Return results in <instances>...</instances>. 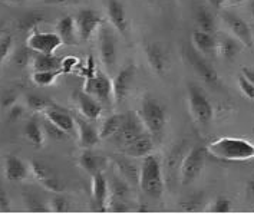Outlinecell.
I'll use <instances>...</instances> for the list:
<instances>
[{"label":"cell","mask_w":254,"mask_h":214,"mask_svg":"<svg viewBox=\"0 0 254 214\" xmlns=\"http://www.w3.org/2000/svg\"><path fill=\"white\" fill-rule=\"evenodd\" d=\"M207 152L224 161H244L254 158V144L241 138H220L207 147Z\"/></svg>","instance_id":"1"},{"label":"cell","mask_w":254,"mask_h":214,"mask_svg":"<svg viewBox=\"0 0 254 214\" xmlns=\"http://www.w3.org/2000/svg\"><path fill=\"white\" fill-rule=\"evenodd\" d=\"M139 188L148 197L158 200L164 193V180L158 158L152 154L144 157L139 168Z\"/></svg>","instance_id":"2"},{"label":"cell","mask_w":254,"mask_h":214,"mask_svg":"<svg viewBox=\"0 0 254 214\" xmlns=\"http://www.w3.org/2000/svg\"><path fill=\"white\" fill-rule=\"evenodd\" d=\"M138 118L142 122V127L145 128L148 134L152 138H160L165 128L167 112L165 108L157 99L145 96L138 109Z\"/></svg>","instance_id":"3"},{"label":"cell","mask_w":254,"mask_h":214,"mask_svg":"<svg viewBox=\"0 0 254 214\" xmlns=\"http://www.w3.org/2000/svg\"><path fill=\"white\" fill-rule=\"evenodd\" d=\"M207 157V148L202 145H194L188 151L181 165V183L184 186L192 184L204 168V162Z\"/></svg>","instance_id":"4"},{"label":"cell","mask_w":254,"mask_h":214,"mask_svg":"<svg viewBox=\"0 0 254 214\" xmlns=\"http://www.w3.org/2000/svg\"><path fill=\"white\" fill-rule=\"evenodd\" d=\"M188 104L192 118L202 125L208 124L213 118V105L208 98L195 83H188Z\"/></svg>","instance_id":"5"},{"label":"cell","mask_w":254,"mask_h":214,"mask_svg":"<svg viewBox=\"0 0 254 214\" xmlns=\"http://www.w3.org/2000/svg\"><path fill=\"white\" fill-rule=\"evenodd\" d=\"M98 46H99V56L104 67L109 72H112L117 64V43L112 29L105 23H102L98 29Z\"/></svg>","instance_id":"6"},{"label":"cell","mask_w":254,"mask_h":214,"mask_svg":"<svg viewBox=\"0 0 254 214\" xmlns=\"http://www.w3.org/2000/svg\"><path fill=\"white\" fill-rule=\"evenodd\" d=\"M64 42L59 38L58 33L54 32H38L36 29L33 32H30L29 38H27V48L32 52L45 55H55L58 51V48L62 45Z\"/></svg>","instance_id":"7"},{"label":"cell","mask_w":254,"mask_h":214,"mask_svg":"<svg viewBox=\"0 0 254 214\" xmlns=\"http://www.w3.org/2000/svg\"><path fill=\"white\" fill-rule=\"evenodd\" d=\"M83 91L91 96H94L95 99H98L101 104H109L114 98L112 80L101 72L95 73L94 76L86 78Z\"/></svg>","instance_id":"8"},{"label":"cell","mask_w":254,"mask_h":214,"mask_svg":"<svg viewBox=\"0 0 254 214\" xmlns=\"http://www.w3.org/2000/svg\"><path fill=\"white\" fill-rule=\"evenodd\" d=\"M76 29H78V36H79L80 42H88L94 36V33L101 27L102 17L98 12H95L92 9H83L80 10L76 19Z\"/></svg>","instance_id":"9"},{"label":"cell","mask_w":254,"mask_h":214,"mask_svg":"<svg viewBox=\"0 0 254 214\" xmlns=\"http://www.w3.org/2000/svg\"><path fill=\"white\" fill-rule=\"evenodd\" d=\"M221 19L228 30L234 35V38L240 42L241 45L252 48L253 46V35L249 25L233 12H223Z\"/></svg>","instance_id":"10"},{"label":"cell","mask_w":254,"mask_h":214,"mask_svg":"<svg viewBox=\"0 0 254 214\" xmlns=\"http://www.w3.org/2000/svg\"><path fill=\"white\" fill-rule=\"evenodd\" d=\"M33 175L38 178L40 184L45 188H48L49 191H54V193H61L64 190V186L59 180V177L56 175L54 170L46 165L45 162H40V161H30V167Z\"/></svg>","instance_id":"11"},{"label":"cell","mask_w":254,"mask_h":214,"mask_svg":"<svg viewBox=\"0 0 254 214\" xmlns=\"http://www.w3.org/2000/svg\"><path fill=\"white\" fill-rule=\"evenodd\" d=\"M135 71H136V68H135L134 64H129V65H127V67L121 69L118 75H117V78L112 82L114 99L118 104H121L129 94V89L132 86V82H134L135 78Z\"/></svg>","instance_id":"12"},{"label":"cell","mask_w":254,"mask_h":214,"mask_svg":"<svg viewBox=\"0 0 254 214\" xmlns=\"http://www.w3.org/2000/svg\"><path fill=\"white\" fill-rule=\"evenodd\" d=\"M190 62L194 68V71L198 73V76L207 85H210V86H218L220 85V79H218V75H217L214 68L211 67V64L202 55L198 54L195 49L190 54Z\"/></svg>","instance_id":"13"},{"label":"cell","mask_w":254,"mask_h":214,"mask_svg":"<svg viewBox=\"0 0 254 214\" xmlns=\"http://www.w3.org/2000/svg\"><path fill=\"white\" fill-rule=\"evenodd\" d=\"M191 43L192 48L202 56L215 58L218 52V42L215 40L214 35L207 33L204 30H194L191 35Z\"/></svg>","instance_id":"14"},{"label":"cell","mask_w":254,"mask_h":214,"mask_svg":"<svg viewBox=\"0 0 254 214\" xmlns=\"http://www.w3.org/2000/svg\"><path fill=\"white\" fill-rule=\"evenodd\" d=\"M75 99H76V104H78V108H79L80 114L83 115V118L95 122L101 117L102 104L98 99H95L94 96L86 94L85 91H78V92H75Z\"/></svg>","instance_id":"15"},{"label":"cell","mask_w":254,"mask_h":214,"mask_svg":"<svg viewBox=\"0 0 254 214\" xmlns=\"http://www.w3.org/2000/svg\"><path fill=\"white\" fill-rule=\"evenodd\" d=\"M91 122L92 121L86 120V118H80V117L75 118L78 140H79V145L82 148H92L101 140L99 130H96Z\"/></svg>","instance_id":"16"},{"label":"cell","mask_w":254,"mask_h":214,"mask_svg":"<svg viewBox=\"0 0 254 214\" xmlns=\"http://www.w3.org/2000/svg\"><path fill=\"white\" fill-rule=\"evenodd\" d=\"M145 55L151 69L157 75H164L168 68V56L164 48L158 43H147L145 45Z\"/></svg>","instance_id":"17"},{"label":"cell","mask_w":254,"mask_h":214,"mask_svg":"<svg viewBox=\"0 0 254 214\" xmlns=\"http://www.w3.org/2000/svg\"><path fill=\"white\" fill-rule=\"evenodd\" d=\"M45 115H46V120H49L51 122H54L55 125H58L59 128H62L67 135L76 131L75 118L67 112L66 109L56 107L55 104H52L45 111Z\"/></svg>","instance_id":"18"},{"label":"cell","mask_w":254,"mask_h":214,"mask_svg":"<svg viewBox=\"0 0 254 214\" xmlns=\"http://www.w3.org/2000/svg\"><path fill=\"white\" fill-rule=\"evenodd\" d=\"M109 183L105 178V175L101 171H98L96 174L92 175V196L94 200L98 206L99 212H105L107 210L108 199H109Z\"/></svg>","instance_id":"19"},{"label":"cell","mask_w":254,"mask_h":214,"mask_svg":"<svg viewBox=\"0 0 254 214\" xmlns=\"http://www.w3.org/2000/svg\"><path fill=\"white\" fill-rule=\"evenodd\" d=\"M152 137L149 134H141L131 143L124 145V152L127 157H147L152 152Z\"/></svg>","instance_id":"20"},{"label":"cell","mask_w":254,"mask_h":214,"mask_svg":"<svg viewBox=\"0 0 254 214\" xmlns=\"http://www.w3.org/2000/svg\"><path fill=\"white\" fill-rule=\"evenodd\" d=\"M107 10L109 22L112 23V26L115 27L121 35L125 36L127 29H128V20H127V14L125 9L122 6L120 0H108Z\"/></svg>","instance_id":"21"},{"label":"cell","mask_w":254,"mask_h":214,"mask_svg":"<svg viewBox=\"0 0 254 214\" xmlns=\"http://www.w3.org/2000/svg\"><path fill=\"white\" fill-rule=\"evenodd\" d=\"M56 33L59 35V38L62 39L65 45H76L79 40L76 22L72 16H65L58 22Z\"/></svg>","instance_id":"22"},{"label":"cell","mask_w":254,"mask_h":214,"mask_svg":"<svg viewBox=\"0 0 254 214\" xmlns=\"http://www.w3.org/2000/svg\"><path fill=\"white\" fill-rule=\"evenodd\" d=\"M142 122L139 121L138 117H129V118H125L124 124L121 127V130L118 131V137H120L121 143L125 145L128 143H131L132 140H135L136 137L142 134Z\"/></svg>","instance_id":"23"},{"label":"cell","mask_w":254,"mask_h":214,"mask_svg":"<svg viewBox=\"0 0 254 214\" xmlns=\"http://www.w3.org/2000/svg\"><path fill=\"white\" fill-rule=\"evenodd\" d=\"M4 175L10 181H22L27 175L26 164L17 157H7L4 161Z\"/></svg>","instance_id":"24"},{"label":"cell","mask_w":254,"mask_h":214,"mask_svg":"<svg viewBox=\"0 0 254 214\" xmlns=\"http://www.w3.org/2000/svg\"><path fill=\"white\" fill-rule=\"evenodd\" d=\"M61 65L62 61L55 55L38 54L32 61L33 71H61Z\"/></svg>","instance_id":"25"},{"label":"cell","mask_w":254,"mask_h":214,"mask_svg":"<svg viewBox=\"0 0 254 214\" xmlns=\"http://www.w3.org/2000/svg\"><path fill=\"white\" fill-rule=\"evenodd\" d=\"M124 120H125V117L121 115V114H115V115L108 117L107 120L102 122L101 128H99L101 140H107V138L115 137L118 134V131H120L122 124H124Z\"/></svg>","instance_id":"26"},{"label":"cell","mask_w":254,"mask_h":214,"mask_svg":"<svg viewBox=\"0 0 254 214\" xmlns=\"http://www.w3.org/2000/svg\"><path fill=\"white\" fill-rule=\"evenodd\" d=\"M42 22H45V13L43 12H40V10L29 12L19 19L17 30L19 32H33Z\"/></svg>","instance_id":"27"},{"label":"cell","mask_w":254,"mask_h":214,"mask_svg":"<svg viewBox=\"0 0 254 214\" xmlns=\"http://www.w3.org/2000/svg\"><path fill=\"white\" fill-rule=\"evenodd\" d=\"M218 51H220V54H221V56H223L226 61L231 62V61L236 59L237 55L240 54L241 46L239 45V42H236L233 38L223 36L221 40L218 42Z\"/></svg>","instance_id":"28"},{"label":"cell","mask_w":254,"mask_h":214,"mask_svg":"<svg viewBox=\"0 0 254 214\" xmlns=\"http://www.w3.org/2000/svg\"><path fill=\"white\" fill-rule=\"evenodd\" d=\"M117 167H118V173L122 177V180H125L128 184L139 186V170L134 164H131L129 161L121 160L117 162Z\"/></svg>","instance_id":"29"},{"label":"cell","mask_w":254,"mask_h":214,"mask_svg":"<svg viewBox=\"0 0 254 214\" xmlns=\"http://www.w3.org/2000/svg\"><path fill=\"white\" fill-rule=\"evenodd\" d=\"M197 25L200 27V30H204V32H207V33L214 35V16H213V13H211L207 7H204V6H200L198 10H197Z\"/></svg>","instance_id":"30"},{"label":"cell","mask_w":254,"mask_h":214,"mask_svg":"<svg viewBox=\"0 0 254 214\" xmlns=\"http://www.w3.org/2000/svg\"><path fill=\"white\" fill-rule=\"evenodd\" d=\"M25 134L27 140L35 145V147H42L45 143V131L36 121H29L25 128Z\"/></svg>","instance_id":"31"},{"label":"cell","mask_w":254,"mask_h":214,"mask_svg":"<svg viewBox=\"0 0 254 214\" xmlns=\"http://www.w3.org/2000/svg\"><path fill=\"white\" fill-rule=\"evenodd\" d=\"M79 165L89 175H94L99 171L98 157L95 155L89 148H85V151L79 155Z\"/></svg>","instance_id":"32"},{"label":"cell","mask_w":254,"mask_h":214,"mask_svg":"<svg viewBox=\"0 0 254 214\" xmlns=\"http://www.w3.org/2000/svg\"><path fill=\"white\" fill-rule=\"evenodd\" d=\"M59 73L61 71H33L32 80L39 86H49L56 80Z\"/></svg>","instance_id":"33"},{"label":"cell","mask_w":254,"mask_h":214,"mask_svg":"<svg viewBox=\"0 0 254 214\" xmlns=\"http://www.w3.org/2000/svg\"><path fill=\"white\" fill-rule=\"evenodd\" d=\"M52 104H54L52 101H49V99H46L43 96H39V95L30 94L26 96L27 108L30 111H33V112H38V111H43L45 112Z\"/></svg>","instance_id":"34"},{"label":"cell","mask_w":254,"mask_h":214,"mask_svg":"<svg viewBox=\"0 0 254 214\" xmlns=\"http://www.w3.org/2000/svg\"><path fill=\"white\" fill-rule=\"evenodd\" d=\"M42 128H43L45 134L49 135L51 138H54L56 141H64L67 137V134L62 128H59L58 125H55L54 122H51L49 120H46L42 124Z\"/></svg>","instance_id":"35"},{"label":"cell","mask_w":254,"mask_h":214,"mask_svg":"<svg viewBox=\"0 0 254 214\" xmlns=\"http://www.w3.org/2000/svg\"><path fill=\"white\" fill-rule=\"evenodd\" d=\"M12 45H13V38L10 35H6L0 39V65L7 58V55L10 54Z\"/></svg>","instance_id":"36"},{"label":"cell","mask_w":254,"mask_h":214,"mask_svg":"<svg viewBox=\"0 0 254 214\" xmlns=\"http://www.w3.org/2000/svg\"><path fill=\"white\" fill-rule=\"evenodd\" d=\"M239 86H240L243 94L246 95L249 99L254 101V83H252L244 75H241L240 78H239Z\"/></svg>","instance_id":"37"},{"label":"cell","mask_w":254,"mask_h":214,"mask_svg":"<svg viewBox=\"0 0 254 214\" xmlns=\"http://www.w3.org/2000/svg\"><path fill=\"white\" fill-rule=\"evenodd\" d=\"M29 48H19L17 51H16V54L13 56V62L14 65H17L19 68H23L26 67L27 62H29Z\"/></svg>","instance_id":"38"},{"label":"cell","mask_w":254,"mask_h":214,"mask_svg":"<svg viewBox=\"0 0 254 214\" xmlns=\"http://www.w3.org/2000/svg\"><path fill=\"white\" fill-rule=\"evenodd\" d=\"M230 210H231V201L226 197H218L211 207V212L214 213H228Z\"/></svg>","instance_id":"39"},{"label":"cell","mask_w":254,"mask_h":214,"mask_svg":"<svg viewBox=\"0 0 254 214\" xmlns=\"http://www.w3.org/2000/svg\"><path fill=\"white\" fill-rule=\"evenodd\" d=\"M52 209L54 212H58V213H62V212H66L67 210V201L65 197H62L61 194L55 196L52 199Z\"/></svg>","instance_id":"40"},{"label":"cell","mask_w":254,"mask_h":214,"mask_svg":"<svg viewBox=\"0 0 254 214\" xmlns=\"http://www.w3.org/2000/svg\"><path fill=\"white\" fill-rule=\"evenodd\" d=\"M25 199H26V203L30 206V204H35L36 207H35V212H46V207H43L42 204H43V201L40 200L39 196H36V194H33V193H27L26 196H25Z\"/></svg>","instance_id":"41"},{"label":"cell","mask_w":254,"mask_h":214,"mask_svg":"<svg viewBox=\"0 0 254 214\" xmlns=\"http://www.w3.org/2000/svg\"><path fill=\"white\" fill-rule=\"evenodd\" d=\"M0 210L3 212H9L10 210V200H9V196L6 193L4 187L0 184Z\"/></svg>","instance_id":"42"},{"label":"cell","mask_w":254,"mask_h":214,"mask_svg":"<svg viewBox=\"0 0 254 214\" xmlns=\"http://www.w3.org/2000/svg\"><path fill=\"white\" fill-rule=\"evenodd\" d=\"M75 65H78V59L76 58H72V56L65 58L62 61V65H61V72L69 73V72H72V68L75 67Z\"/></svg>","instance_id":"43"},{"label":"cell","mask_w":254,"mask_h":214,"mask_svg":"<svg viewBox=\"0 0 254 214\" xmlns=\"http://www.w3.org/2000/svg\"><path fill=\"white\" fill-rule=\"evenodd\" d=\"M16 96H17V95L14 94V92H4L3 96H1V104H3V107H12V105H14Z\"/></svg>","instance_id":"44"},{"label":"cell","mask_w":254,"mask_h":214,"mask_svg":"<svg viewBox=\"0 0 254 214\" xmlns=\"http://www.w3.org/2000/svg\"><path fill=\"white\" fill-rule=\"evenodd\" d=\"M22 115H23V108L19 107V105H12L10 107V111H9V121L19 120Z\"/></svg>","instance_id":"45"},{"label":"cell","mask_w":254,"mask_h":214,"mask_svg":"<svg viewBox=\"0 0 254 214\" xmlns=\"http://www.w3.org/2000/svg\"><path fill=\"white\" fill-rule=\"evenodd\" d=\"M243 75L250 80L252 83H254V71L249 69V68H244V69H243Z\"/></svg>","instance_id":"46"},{"label":"cell","mask_w":254,"mask_h":214,"mask_svg":"<svg viewBox=\"0 0 254 214\" xmlns=\"http://www.w3.org/2000/svg\"><path fill=\"white\" fill-rule=\"evenodd\" d=\"M227 0H210V3H211V6L215 7V9H221L223 6H224V3H226Z\"/></svg>","instance_id":"47"},{"label":"cell","mask_w":254,"mask_h":214,"mask_svg":"<svg viewBox=\"0 0 254 214\" xmlns=\"http://www.w3.org/2000/svg\"><path fill=\"white\" fill-rule=\"evenodd\" d=\"M247 193H249V196L254 200V180L249 181V184H247Z\"/></svg>","instance_id":"48"},{"label":"cell","mask_w":254,"mask_h":214,"mask_svg":"<svg viewBox=\"0 0 254 214\" xmlns=\"http://www.w3.org/2000/svg\"><path fill=\"white\" fill-rule=\"evenodd\" d=\"M250 13H252V17L254 19V0H252V3H250Z\"/></svg>","instance_id":"49"},{"label":"cell","mask_w":254,"mask_h":214,"mask_svg":"<svg viewBox=\"0 0 254 214\" xmlns=\"http://www.w3.org/2000/svg\"><path fill=\"white\" fill-rule=\"evenodd\" d=\"M4 27H6V22H0V35L3 33V30H4Z\"/></svg>","instance_id":"50"},{"label":"cell","mask_w":254,"mask_h":214,"mask_svg":"<svg viewBox=\"0 0 254 214\" xmlns=\"http://www.w3.org/2000/svg\"><path fill=\"white\" fill-rule=\"evenodd\" d=\"M10 3H14V4H20V3H25L26 0H9Z\"/></svg>","instance_id":"51"},{"label":"cell","mask_w":254,"mask_h":214,"mask_svg":"<svg viewBox=\"0 0 254 214\" xmlns=\"http://www.w3.org/2000/svg\"><path fill=\"white\" fill-rule=\"evenodd\" d=\"M231 1H233V3H240L241 0H231Z\"/></svg>","instance_id":"52"},{"label":"cell","mask_w":254,"mask_h":214,"mask_svg":"<svg viewBox=\"0 0 254 214\" xmlns=\"http://www.w3.org/2000/svg\"><path fill=\"white\" fill-rule=\"evenodd\" d=\"M152 1H157V0H152Z\"/></svg>","instance_id":"53"}]
</instances>
